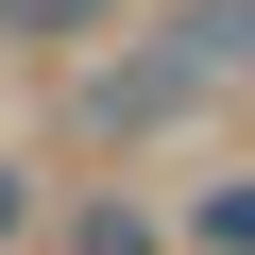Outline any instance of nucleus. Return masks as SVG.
I'll use <instances>...</instances> for the list:
<instances>
[{
    "mask_svg": "<svg viewBox=\"0 0 255 255\" xmlns=\"http://www.w3.org/2000/svg\"><path fill=\"white\" fill-rule=\"evenodd\" d=\"M221 68H255V0H187V17H170L153 51L85 68V136H153V119H187Z\"/></svg>",
    "mask_w": 255,
    "mask_h": 255,
    "instance_id": "nucleus-1",
    "label": "nucleus"
},
{
    "mask_svg": "<svg viewBox=\"0 0 255 255\" xmlns=\"http://www.w3.org/2000/svg\"><path fill=\"white\" fill-rule=\"evenodd\" d=\"M51 255H187V238H170V221H153V204H136V187H85V204H68V238H51Z\"/></svg>",
    "mask_w": 255,
    "mask_h": 255,
    "instance_id": "nucleus-2",
    "label": "nucleus"
},
{
    "mask_svg": "<svg viewBox=\"0 0 255 255\" xmlns=\"http://www.w3.org/2000/svg\"><path fill=\"white\" fill-rule=\"evenodd\" d=\"M119 17H136V0H0V51H85Z\"/></svg>",
    "mask_w": 255,
    "mask_h": 255,
    "instance_id": "nucleus-3",
    "label": "nucleus"
},
{
    "mask_svg": "<svg viewBox=\"0 0 255 255\" xmlns=\"http://www.w3.org/2000/svg\"><path fill=\"white\" fill-rule=\"evenodd\" d=\"M187 255H255V170H221V187H187V221H170Z\"/></svg>",
    "mask_w": 255,
    "mask_h": 255,
    "instance_id": "nucleus-4",
    "label": "nucleus"
},
{
    "mask_svg": "<svg viewBox=\"0 0 255 255\" xmlns=\"http://www.w3.org/2000/svg\"><path fill=\"white\" fill-rule=\"evenodd\" d=\"M34 221H51V187H34V170H17V153H0V255H17V238H34Z\"/></svg>",
    "mask_w": 255,
    "mask_h": 255,
    "instance_id": "nucleus-5",
    "label": "nucleus"
}]
</instances>
